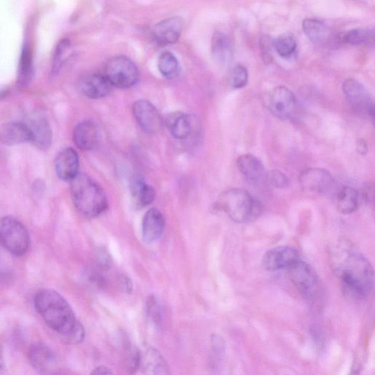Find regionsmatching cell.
<instances>
[{
    "label": "cell",
    "mask_w": 375,
    "mask_h": 375,
    "mask_svg": "<svg viewBox=\"0 0 375 375\" xmlns=\"http://www.w3.org/2000/svg\"><path fill=\"white\" fill-rule=\"evenodd\" d=\"M211 52L219 64L226 65L230 63L232 57V46L225 34L215 32L211 42Z\"/></svg>",
    "instance_id": "cell-27"
},
{
    "label": "cell",
    "mask_w": 375,
    "mask_h": 375,
    "mask_svg": "<svg viewBox=\"0 0 375 375\" xmlns=\"http://www.w3.org/2000/svg\"><path fill=\"white\" fill-rule=\"evenodd\" d=\"M299 182L303 190L323 194H332L337 190L332 175L321 168H309L300 175Z\"/></svg>",
    "instance_id": "cell-10"
},
{
    "label": "cell",
    "mask_w": 375,
    "mask_h": 375,
    "mask_svg": "<svg viewBox=\"0 0 375 375\" xmlns=\"http://www.w3.org/2000/svg\"><path fill=\"white\" fill-rule=\"evenodd\" d=\"M131 194L134 206L143 208L154 201L156 192L151 185L147 184L143 178L136 176L131 183Z\"/></svg>",
    "instance_id": "cell-25"
},
{
    "label": "cell",
    "mask_w": 375,
    "mask_h": 375,
    "mask_svg": "<svg viewBox=\"0 0 375 375\" xmlns=\"http://www.w3.org/2000/svg\"><path fill=\"white\" fill-rule=\"evenodd\" d=\"M343 90L346 99L354 110L357 113L374 117V101L365 86L354 79H347L344 81Z\"/></svg>",
    "instance_id": "cell-9"
},
{
    "label": "cell",
    "mask_w": 375,
    "mask_h": 375,
    "mask_svg": "<svg viewBox=\"0 0 375 375\" xmlns=\"http://www.w3.org/2000/svg\"><path fill=\"white\" fill-rule=\"evenodd\" d=\"M334 203L338 212L348 215L359 207L361 196L353 187L344 186L334 194Z\"/></svg>",
    "instance_id": "cell-22"
},
{
    "label": "cell",
    "mask_w": 375,
    "mask_h": 375,
    "mask_svg": "<svg viewBox=\"0 0 375 375\" xmlns=\"http://www.w3.org/2000/svg\"><path fill=\"white\" fill-rule=\"evenodd\" d=\"M30 363L32 368L42 374H50L57 366V358L53 350L46 345L34 344L29 353Z\"/></svg>",
    "instance_id": "cell-13"
},
{
    "label": "cell",
    "mask_w": 375,
    "mask_h": 375,
    "mask_svg": "<svg viewBox=\"0 0 375 375\" xmlns=\"http://www.w3.org/2000/svg\"><path fill=\"white\" fill-rule=\"evenodd\" d=\"M139 367L145 374H170L168 362L156 349L149 347L140 353Z\"/></svg>",
    "instance_id": "cell-20"
},
{
    "label": "cell",
    "mask_w": 375,
    "mask_h": 375,
    "mask_svg": "<svg viewBox=\"0 0 375 375\" xmlns=\"http://www.w3.org/2000/svg\"><path fill=\"white\" fill-rule=\"evenodd\" d=\"M165 123L173 137L179 140L189 138L193 131L191 116L183 112L170 114Z\"/></svg>",
    "instance_id": "cell-24"
},
{
    "label": "cell",
    "mask_w": 375,
    "mask_h": 375,
    "mask_svg": "<svg viewBox=\"0 0 375 375\" xmlns=\"http://www.w3.org/2000/svg\"><path fill=\"white\" fill-rule=\"evenodd\" d=\"M357 150L359 152L361 155H366L368 148L367 145L365 140L363 139H358L357 142Z\"/></svg>",
    "instance_id": "cell-38"
},
{
    "label": "cell",
    "mask_w": 375,
    "mask_h": 375,
    "mask_svg": "<svg viewBox=\"0 0 375 375\" xmlns=\"http://www.w3.org/2000/svg\"><path fill=\"white\" fill-rule=\"evenodd\" d=\"M33 63L32 54L28 47L23 49L19 66V82L21 85L28 83L32 77Z\"/></svg>",
    "instance_id": "cell-28"
},
{
    "label": "cell",
    "mask_w": 375,
    "mask_h": 375,
    "mask_svg": "<svg viewBox=\"0 0 375 375\" xmlns=\"http://www.w3.org/2000/svg\"><path fill=\"white\" fill-rule=\"evenodd\" d=\"M30 234L17 219L6 216L0 219V243L11 254L25 255L30 247Z\"/></svg>",
    "instance_id": "cell-6"
},
{
    "label": "cell",
    "mask_w": 375,
    "mask_h": 375,
    "mask_svg": "<svg viewBox=\"0 0 375 375\" xmlns=\"http://www.w3.org/2000/svg\"><path fill=\"white\" fill-rule=\"evenodd\" d=\"M54 168L59 179L63 181H72L79 174L77 152L73 148L63 150L56 159Z\"/></svg>",
    "instance_id": "cell-16"
},
{
    "label": "cell",
    "mask_w": 375,
    "mask_h": 375,
    "mask_svg": "<svg viewBox=\"0 0 375 375\" xmlns=\"http://www.w3.org/2000/svg\"><path fill=\"white\" fill-rule=\"evenodd\" d=\"M73 140L76 146L84 151L95 148L99 141V132L97 125L90 121L78 124L73 133Z\"/></svg>",
    "instance_id": "cell-17"
},
{
    "label": "cell",
    "mask_w": 375,
    "mask_h": 375,
    "mask_svg": "<svg viewBox=\"0 0 375 375\" xmlns=\"http://www.w3.org/2000/svg\"><path fill=\"white\" fill-rule=\"evenodd\" d=\"M70 182L72 201L81 214L89 218L97 217L108 209L107 195L88 175L78 174Z\"/></svg>",
    "instance_id": "cell-3"
},
{
    "label": "cell",
    "mask_w": 375,
    "mask_h": 375,
    "mask_svg": "<svg viewBox=\"0 0 375 375\" xmlns=\"http://www.w3.org/2000/svg\"><path fill=\"white\" fill-rule=\"evenodd\" d=\"M34 304L45 324L66 342L77 345L83 341L85 328L60 293L51 289L41 290L35 296Z\"/></svg>",
    "instance_id": "cell-2"
},
{
    "label": "cell",
    "mask_w": 375,
    "mask_h": 375,
    "mask_svg": "<svg viewBox=\"0 0 375 375\" xmlns=\"http://www.w3.org/2000/svg\"><path fill=\"white\" fill-rule=\"evenodd\" d=\"M30 136L28 124L9 122L0 126V143L14 146L30 142Z\"/></svg>",
    "instance_id": "cell-19"
},
{
    "label": "cell",
    "mask_w": 375,
    "mask_h": 375,
    "mask_svg": "<svg viewBox=\"0 0 375 375\" xmlns=\"http://www.w3.org/2000/svg\"><path fill=\"white\" fill-rule=\"evenodd\" d=\"M237 167L244 177L252 182L259 181L263 178L265 169L260 159L252 154L240 156L237 159Z\"/></svg>",
    "instance_id": "cell-26"
},
{
    "label": "cell",
    "mask_w": 375,
    "mask_h": 375,
    "mask_svg": "<svg viewBox=\"0 0 375 375\" xmlns=\"http://www.w3.org/2000/svg\"><path fill=\"white\" fill-rule=\"evenodd\" d=\"M69 47L70 42L68 40H63L58 43L54 56V70H57L62 65Z\"/></svg>",
    "instance_id": "cell-34"
},
{
    "label": "cell",
    "mask_w": 375,
    "mask_h": 375,
    "mask_svg": "<svg viewBox=\"0 0 375 375\" xmlns=\"http://www.w3.org/2000/svg\"><path fill=\"white\" fill-rule=\"evenodd\" d=\"M105 77L114 87L128 89L134 86L139 79L136 64L125 56L114 57L105 67Z\"/></svg>",
    "instance_id": "cell-7"
},
{
    "label": "cell",
    "mask_w": 375,
    "mask_h": 375,
    "mask_svg": "<svg viewBox=\"0 0 375 375\" xmlns=\"http://www.w3.org/2000/svg\"><path fill=\"white\" fill-rule=\"evenodd\" d=\"M218 205L233 221L240 224L256 220L263 212L262 203L242 189L222 192L219 196Z\"/></svg>",
    "instance_id": "cell-4"
},
{
    "label": "cell",
    "mask_w": 375,
    "mask_h": 375,
    "mask_svg": "<svg viewBox=\"0 0 375 375\" xmlns=\"http://www.w3.org/2000/svg\"><path fill=\"white\" fill-rule=\"evenodd\" d=\"M302 27L305 34L316 45L325 47L338 41L333 31L318 19H305Z\"/></svg>",
    "instance_id": "cell-14"
},
{
    "label": "cell",
    "mask_w": 375,
    "mask_h": 375,
    "mask_svg": "<svg viewBox=\"0 0 375 375\" xmlns=\"http://www.w3.org/2000/svg\"><path fill=\"white\" fill-rule=\"evenodd\" d=\"M120 283L122 289L129 294L133 292V283L130 278L125 276H122L121 277Z\"/></svg>",
    "instance_id": "cell-36"
},
{
    "label": "cell",
    "mask_w": 375,
    "mask_h": 375,
    "mask_svg": "<svg viewBox=\"0 0 375 375\" xmlns=\"http://www.w3.org/2000/svg\"><path fill=\"white\" fill-rule=\"evenodd\" d=\"M28 125L30 143L40 150H48L52 144V132L48 121L43 119L32 121Z\"/></svg>",
    "instance_id": "cell-23"
},
{
    "label": "cell",
    "mask_w": 375,
    "mask_h": 375,
    "mask_svg": "<svg viewBox=\"0 0 375 375\" xmlns=\"http://www.w3.org/2000/svg\"><path fill=\"white\" fill-rule=\"evenodd\" d=\"M267 179L270 183L278 189H285L289 185L287 176L278 170H272L267 174Z\"/></svg>",
    "instance_id": "cell-33"
},
{
    "label": "cell",
    "mask_w": 375,
    "mask_h": 375,
    "mask_svg": "<svg viewBox=\"0 0 375 375\" xmlns=\"http://www.w3.org/2000/svg\"><path fill=\"white\" fill-rule=\"evenodd\" d=\"M330 261L334 274L350 296L365 298L371 294L374 284L373 267L353 243L347 240L334 243Z\"/></svg>",
    "instance_id": "cell-1"
},
{
    "label": "cell",
    "mask_w": 375,
    "mask_h": 375,
    "mask_svg": "<svg viewBox=\"0 0 375 375\" xmlns=\"http://www.w3.org/2000/svg\"><path fill=\"white\" fill-rule=\"evenodd\" d=\"M299 260L298 252L290 246H278L270 250L263 255L262 265L266 271L277 272L287 270Z\"/></svg>",
    "instance_id": "cell-11"
},
{
    "label": "cell",
    "mask_w": 375,
    "mask_h": 375,
    "mask_svg": "<svg viewBox=\"0 0 375 375\" xmlns=\"http://www.w3.org/2000/svg\"><path fill=\"white\" fill-rule=\"evenodd\" d=\"M92 374H112V370L105 366H99L92 372Z\"/></svg>",
    "instance_id": "cell-39"
},
{
    "label": "cell",
    "mask_w": 375,
    "mask_h": 375,
    "mask_svg": "<svg viewBox=\"0 0 375 375\" xmlns=\"http://www.w3.org/2000/svg\"><path fill=\"white\" fill-rule=\"evenodd\" d=\"M112 85L104 74H91L81 81L80 88L85 95L92 99L108 97L112 92Z\"/></svg>",
    "instance_id": "cell-18"
},
{
    "label": "cell",
    "mask_w": 375,
    "mask_h": 375,
    "mask_svg": "<svg viewBox=\"0 0 375 375\" xmlns=\"http://www.w3.org/2000/svg\"><path fill=\"white\" fill-rule=\"evenodd\" d=\"M261 42V50L263 56V60L271 62L272 60V46L273 41L271 42V39L267 37H263Z\"/></svg>",
    "instance_id": "cell-35"
},
{
    "label": "cell",
    "mask_w": 375,
    "mask_h": 375,
    "mask_svg": "<svg viewBox=\"0 0 375 375\" xmlns=\"http://www.w3.org/2000/svg\"><path fill=\"white\" fill-rule=\"evenodd\" d=\"M211 341H212L213 347L216 353H222L223 349H224V342H223L220 336L216 335L213 336Z\"/></svg>",
    "instance_id": "cell-37"
},
{
    "label": "cell",
    "mask_w": 375,
    "mask_h": 375,
    "mask_svg": "<svg viewBox=\"0 0 375 375\" xmlns=\"http://www.w3.org/2000/svg\"><path fill=\"white\" fill-rule=\"evenodd\" d=\"M183 28V20L181 17H171L159 22L152 34L159 45H168L179 41Z\"/></svg>",
    "instance_id": "cell-15"
},
{
    "label": "cell",
    "mask_w": 375,
    "mask_h": 375,
    "mask_svg": "<svg viewBox=\"0 0 375 375\" xmlns=\"http://www.w3.org/2000/svg\"><path fill=\"white\" fill-rule=\"evenodd\" d=\"M287 271L292 283L305 299L314 305L321 301L323 298V287L318 274L311 265L299 259Z\"/></svg>",
    "instance_id": "cell-5"
},
{
    "label": "cell",
    "mask_w": 375,
    "mask_h": 375,
    "mask_svg": "<svg viewBox=\"0 0 375 375\" xmlns=\"http://www.w3.org/2000/svg\"><path fill=\"white\" fill-rule=\"evenodd\" d=\"M373 30L354 29L347 32L343 41L352 45H361L374 40Z\"/></svg>",
    "instance_id": "cell-31"
},
{
    "label": "cell",
    "mask_w": 375,
    "mask_h": 375,
    "mask_svg": "<svg viewBox=\"0 0 375 375\" xmlns=\"http://www.w3.org/2000/svg\"><path fill=\"white\" fill-rule=\"evenodd\" d=\"M158 66L163 77L171 79L178 74L179 63L178 59L172 53L165 52L159 57Z\"/></svg>",
    "instance_id": "cell-29"
},
{
    "label": "cell",
    "mask_w": 375,
    "mask_h": 375,
    "mask_svg": "<svg viewBox=\"0 0 375 375\" xmlns=\"http://www.w3.org/2000/svg\"><path fill=\"white\" fill-rule=\"evenodd\" d=\"M133 114L141 128L148 133H156L162 127L161 116L154 105L147 100H139L133 105Z\"/></svg>",
    "instance_id": "cell-12"
},
{
    "label": "cell",
    "mask_w": 375,
    "mask_h": 375,
    "mask_svg": "<svg viewBox=\"0 0 375 375\" xmlns=\"http://www.w3.org/2000/svg\"><path fill=\"white\" fill-rule=\"evenodd\" d=\"M165 227V219L161 211L152 208L145 214L143 221V239L148 243L157 241Z\"/></svg>",
    "instance_id": "cell-21"
},
{
    "label": "cell",
    "mask_w": 375,
    "mask_h": 375,
    "mask_svg": "<svg viewBox=\"0 0 375 375\" xmlns=\"http://www.w3.org/2000/svg\"><path fill=\"white\" fill-rule=\"evenodd\" d=\"M265 102L270 112L281 120L290 119L296 110L294 94L284 86H278L270 91Z\"/></svg>",
    "instance_id": "cell-8"
},
{
    "label": "cell",
    "mask_w": 375,
    "mask_h": 375,
    "mask_svg": "<svg viewBox=\"0 0 375 375\" xmlns=\"http://www.w3.org/2000/svg\"><path fill=\"white\" fill-rule=\"evenodd\" d=\"M273 45L281 57H289L295 52L297 48V41L294 35L285 33L274 40Z\"/></svg>",
    "instance_id": "cell-30"
},
{
    "label": "cell",
    "mask_w": 375,
    "mask_h": 375,
    "mask_svg": "<svg viewBox=\"0 0 375 375\" xmlns=\"http://www.w3.org/2000/svg\"><path fill=\"white\" fill-rule=\"evenodd\" d=\"M248 70L244 66L238 65L234 67L230 74L231 85L234 89H240L247 85Z\"/></svg>",
    "instance_id": "cell-32"
},
{
    "label": "cell",
    "mask_w": 375,
    "mask_h": 375,
    "mask_svg": "<svg viewBox=\"0 0 375 375\" xmlns=\"http://www.w3.org/2000/svg\"><path fill=\"white\" fill-rule=\"evenodd\" d=\"M6 363L3 355V349L1 344H0V374L6 373Z\"/></svg>",
    "instance_id": "cell-40"
}]
</instances>
